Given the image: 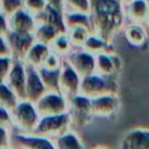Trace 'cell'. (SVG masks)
<instances>
[{"mask_svg": "<svg viewBox=\"0 0 149 149\" xmlns=\"http://www.w3.org/2000/svg\"><path fill=\"white\" fill-rule=\"evenodd\" d=\"M93 33L112 42L114 35L126 26L123 3L120 0H91Z\"/></svg>", "mask_w": 149, "mask_h": 149, "instance_id": "cell-1", "label": "cell"}, {"mask_svg": "<svg viewBox=\"0 0 149 149\" xmlns=\"http://www.w3.org/2000/svg\"><path fill=\"white\" fill-rule=\"evenodd\" d=\"M10 113L13 130L22 134H33L41 120L35 104L26 99L19 100Z\"/></svg>", "mask_w": 149, "mask_h": 149, "instance_id": "cell-2", "label": "cell"}, {"mask_svg": "<svg viewBox=\"0 0 149 149\" xmlns=\"http://www.w3.org/2000/svg\"><path fill=\"white\" fill-rule=\"evenodd\" d=\"M79 93L93 99L104 94H118V83L113 76H102L97 72L81 78Z\"/></svg>", "mask_w": 149, "mask_h": 149, "instance_id": "cell-3", "label": "cell"}, {"mask_svg": "<svg viewBox=\"0 0 149 149\" xmlns=\"http://www.w3.org/2000/svg\"><path fill=\"white\" fill-rule=\"evenodd\" d=\"M71 126H72V122L69 113L44 116V118H41L36 127V130L33 134L55 140L58 136L66 133L68 130H70Z\"/></svg>", "mask_w": 149, "mask_h": 149, "instance_id": "cell-4", "label": "cell"}, {"mask_svg": "<svg viewBox=\"0 0 149 149\" xmlns=\"http://www.w3.org/2000/svg\"><path fill=\"white\" fill-rule=\"evenodd\" d=\"M35 106L41 118L69 113V99L61 92H47Z\"/></svg>", "mask_w": 149, "mask_h": 149, "instance_id": "cell-5", "label": "cell"}, {"mask_svg": "<svg viewBox=\"0 0 149 149\" xmlns=\"http://www.w3.org/2000/svg\"><path fill=\"white\" fill-rule=\"evenodd\" d=\"M69 114L71 118L72 126L84 127L86 126L92 116L91 99L78 93L77 95L69 99Z\"/></svg>", "mask_w": 149, "mask_h": 149, "instance_id": "cell-6", "label": "cell"}, {"mask_svg": "<svg viewBox=\"0 0 149 149\" xmlns=\"http://www.w3.org/2000/svg\"><path fill=\"white\" fill-rule=\"evenodd\" d=\"M65 61L81 78L95 72V55L84 49H73L65 57Z\"/></svg>", "mask_w": 149, "mask_h": 149, "instance_id": "cell-7", "label": "cell"}, {"mask_svg": "<svg viewBox=\"0 0 149 149\" xmlns=\"http://www.w3.org/2000/svg\"><path fill=\"white\" fill-rule=\"evenodd\" d=\"M12 147L14 149H56L51 139L17 132H13L12 134Z\"/></svg>", "mask_w": 149, "mask_h": 149, "instance_id": "cell-8", "label": "cell"}, {"mask_svg": "<svg viewBox=\"0 0 149 149\" xmlns=\"http://www.w3.org/2000/svg\"><path fill=\"white\" fill-rule=\"evenodd\" d=\"M6 40L10 50V56L15 61L24 59L27 52L35 43V38L33 34H24V33H16L9 31L6 35Z\"/></svg>", "mask_w": 149, "mask_h": 149, "instance_id": "cell-9", "label": "cell"}, {"mask_svg": "<svg viewBox=\"0 0 149 149\" xmlns=\"http://www.w3.org/2000/svg\"><path fill=\"white\" fill-rule=\"evenodd\" d=\"M80 81L81 77L72 69V66L64 58L59 76V92L68 99H71L72 97L79 93Z\"/></svg>", "mask_w": 149, "mask_h": 149, "instance_id": "cell-10", "label": "cell"}, {"mask_svg": "<svg viewBox=\"0 0 149 149\" xmlns=\"http://www.w3.org/2000/svg\"><path fill=\"white\" fill-rule=\"evenodd\" d=\"M92 116L111 118L120 108V99L118 94L109 93L91 99Z\"/></svg>", "mask_w": 149, "mask_h": 149, "instance_id": "cell-11", "label": "cell"}, {"mask_svg": "<svg viewBox=\"0 0 149 149\" xmlns=\"http://www.w3.org/2000/svg\"><path fill=\"white\" fill-rule=\"evenodd\" d=\"M26 81H27V69L24 62L14 59L6 84L12 88V91L16 94V97L20 100L26 99Z\"/></svg>", "mask_w": 149, "mask_h": 149, "instance_id": "cell-12", "label": "cell"}, {"mask_svg": "<svg viewBox=\"0 0 149 149\" xmlns=\"http://www.w3.org/2000/svg\"><path fill=\"white\" fill-rule=\"evenodd\" d=\"M26 69H27L26 100H29L35 104L47 93V88L41 79L38 69L33 68L30 65H26Z\"/></svg>", "mask_w": 149, "mask_h": 149, "instance_id": "cell-13", "label": "cell"}, {"mask_svg": "<svg viewBox=\"0 0 149 149\" xmlns=\"http://www.w3.org/2000/svg\"><path fill=\"white\" fill-rule=\"evenodd\" d=\"M7 19H8L9 31L33 34L37 24L36 17L31 15L29 12H27L24 8L17 10L16 13L8 16Z\"/></svg>", "mask_w": 149, "mask_h": 149, "instance_id": "cell-14", "label": "cell"}, {"mask_svg": "<svg viewBox=\"0 0 149 149\" xmlns=\"http://www.w3.org/2000/svg\"><path fill=\"white\" fill-rule=\"evenodd\" d=\"M126 20L128 22L144 23L149 16V1L148 0H132L123 5Z\"/></svg>", "mask_w": 149, "mask_h": 149, "instance_id": "cell-15", "label": "cell"}, {"mask_svg": "<svg viewBox=\"0 0 149 149\" xmlns=\"http://www.w3.org/2000/svg\"><path fill=\"white\" fill-rule=\"evenodd\" d=\"M121 146L126 149H149V129L144 127L130 129L125 135Z\"/></svg>", "mask_w": 149, "mask_h": 149, "instance_id": "cell-16", "label": "cell"}, {"mask_svg": "<svg viewBox=\"0 0 149 149\" xmlns=\"http://www.w3.org/2000/svg\"><path fill=\"white\" fill-rule=\"evenodd\" d=\"M120 69V58L114 52L95 55V72L102 76H113Z\"/></svg>", "mask_w": 149, "mask_h": 149, "instance_id": "cell-17", "label": "cell"}, {"mask_svg": "<svg viewBox=\"0 0 149 149\" xmlns=\"http://www.w3.org/2000/svg\"><path fill=\"white\" fill-rule=\"evenodd\" d=\"M50 45L44 44V43H40L36 42L31 45V48L29 49V51L27 52L23 62L26 65H30L33 68L40 69L43 66L48 55L50 54Z\"/></svg>", "mask_w": 149, "mask_h": 149, "instance_id": "cell-18", "label": "cell"}, {"mask_svg": "<svg viewBox=\"0 0 149 149\" xmlns=\"http://www.w3.org/2000/svg\"><path fill=\"white\" fill-rule=\"evenodd\" d=\"M125 37L129 42V44L134 47H141L147 41L148 30L144 23L128 22L125 26Z\"/></svg>", "mask_w": 149, "mask_h": 149, "instance_id": "cell-19", "label": "cell"}, {"mask_svg": "<svg viewBox=\"0 0 149 149\" xmlns=\"http://www.w3.org/2000/svg\"><path fill=\"white\" fill-rule=\"evenodd\" d=\"M83 49L93 55H98L101 52H114V50L112 48V43L109 41L105 40L99 34L93 33V31L86 38Z\"/></svg>", "mask_w": 149, "mask_h": 149, "instance_id": "cell-20", "label": "cell"}, {"mask_svg": "<svg viewBox=\"0 0 149 149\" xmlns=\"http://www.w3.org/2000/svg\"><path fill=\"white\" fill-rule=\"evenodd\" d=\"M63 17H64V24L66 27V30L71 28L83 27L93 31V24H92V19L90 14H83L77 12H63Z\"/></svg>", "mask_w": 149, "mask_h": 149, "instance_id": "cell-21", "label": "cell"}, {"mask_svg": "<svg viewBox=\"0 0 149 149\" xmlns=\"http://www.w3.org/2000/svg\"><path fill=\"white\" fill-rule=\"evenodd\" d=\"M37 23H49L54 26L61 34L66 33V27L64 24V17H63V12L56 10L51 7H47L45 10L36 17Z\"/></svg>", "mask_w": 149, "mask_h": 149, "instance_id": "cell-22", "label": "cell"}, {"mask_svg": "<svg viewBox=\"0 0 149 149\" xmlns=\"http://www.w3.org/2000/svg\"><path fill=\"white\" fill-rule=\"evenodd\" d=\"M56 149H85L81 139L72 129L68 130L63 135L54 140Z\"/></svg>", "mask_w": 149, "mask_h": 149, "instance_id": "cell-23", "label": "cell"}, {"mask_svg": "<svg viewBox=\"0 0 149 149\" xmlns=\"http://www.w3.org/2000/svg\"><path fill=\"white\" fill-rule=\"evenodd\" d=\"M58 34H61V33L54 26H51L49 23H41L40 22L36 24V28L33 33V36H34L36 42L50 45V43L55 40V37Z\"/></svg>", "mask_w": 149, "mask_h": 149, "instance_id": "cell-24", "label": "cell"}, {"mask_svg": "<svg viewBox=\"0 0 149 149\" xmlns=\"http://www.w3.org/2000/svg\"><path fill=\"white\" fill-rule=\"evenodd\" d=\"M38 73L47 88V92H59L61 70H49L45 68H40Z\"/></svg>", "mask_w": 149, "mask_h": 149, "instance_id": "cell-25", "label": "cell"}, {"mask_svg": "<svg viewBox=\"0 0 149 149\" xmlns=\"http://www.w3.org/2000/svg\"><path fill=\"white\" fill-rule=\"evenodd\" d=\"M50 50L63 58H65L68 55H70V52L73 50V47L69 40L68 34L66 33L58 34L55 37V40L50 43Z\"/></svg>", "mask_w": 149, "mask_h": 149, "instance_id": "cell-26", "label": "cell"}, {"mask_svg": "<svg viewBox=\"0 0 149 149\" xmlns=\"http://www.w3.org/2000/svg\"><path fill=\"white\" fill-rule=\"evenodd\" d=\"M92 31L83 28V27H78V28H71L66 30V34L69 36V40L73 47V49H83L86 38L88 37V35Z\"/></svg>", "mask_w": 149, "mask_h": 149, "instance_id": "cell-27", "label": "cell"}, {"mask_svg": "<svg viewBox=\"0 0 149 149\" xmlns=\"http://www.w3.org/2000/svg\"><path fill=\"white\" fill-rule=\"evenodd\" d=\"M19 100L20 99L6 83H0V106L12 111Z\"/></svg>", "mask_w": 149, "mask_h": 149, "instance_id": "cell-28", "label": "cell"}, {"mask_svg": "<svg viewBox=\"0 0 149 149\" xmlns=\"http://www.w3.org/2000/svg\"><path fill=\"white\" fill-rule=\"evenodd\" d=\"M64 12H77L83 14H90L91 0H65Z\"/></svg>", "mask_w": 149, "mask_h": 149, "instance_id": "cell-29", "label": "cell"}, {"mask_svg": "<svg viewBox=\"0 0 149 149\" xmlns=\"http://www.w3.org/2000/svg\"><path fill=\"white\" fill-rule=\"evenodd\" d=\"M48 7L45 0H23V8L31 15L37 17Z\"/></svg>", "mask_w": 149, "mask_h": 149, "instance_id": "cell-30", "label": "cell"}, {"mask_svg": "<svg viewBox=\"0 0 149 149\" xmlns=\"http://www.w3.org/2000/svg\"><path fill=\"white\" fill-rule=\"evenodd\" d=\"M1 13L7 17L23 8V0H0Z\"/></svg>", "mask_w": 149, "mask_h": 149, "instance_id": "cell-31", "label": "cell"}, {"mask_svg": "<svg viewBox=\"0 0 149 149\" xmlns=\"http://www.w3.org/2000/svg\"><path fill=\"white\" fill-rule=\"evenodd\" d=\"M14 59L12 56L0 57V83H6L9 72L12 70Z\"/></svg>", "mask_w": 149, "mask_h": 149, "instance_id": "cell-32", "label": "cell"}, {"mask_svg": "<svg viewBox=\"0 0 149 149\" xmlns=\"http://www.w3.org/2000/svg\"><path fill=\"white\" fill-rule=\"evenodd\" d=\"M63 63H64L63 57H61L57 54L50 51V54L48 55V57H47L42 68H45V69H49V70H61Z\"/></svg>", "mask_w": 149, "mask_h": 149, "instance_id": "cell-33", "label": "cell"}, {"mask_svg": "<svg viewBox=\"0 0 149 149\" xmlns=\"http://www.w3.org/2000/svg\"><path fill=\"white\" fill-rule=\"evenodd\" d=\"M0 126L13 130V121H12L10 109H7L2 106H0Z\"/></svg>", "mask_w": 149, "mask_h": 149, "instance_id": "cell-34", "label": "cell"}, {"mask_svg": "<svg viewBox=\"0 0 149 149\" xmlns=\"http://www.w3.org/2000/svg\"><path fill=\"white\" fill-rule=\"evenodd\" d=\"M12 129L0 126V148L12 146Z\"/></svg>", "mask_w": 149, "mask_h": 149, "instance_id": "cell-35", "label": "cell"}, {"mask_svg": "<svg viewBox=\"0 0 149 149\" xmlns=\"http://www.w3.org/2000/svg\"><path fill=\"white\" fill-rule=\"evenodd\" d=\"M8 33H9L8 19L6 15L0 13V36H6Z\"/></svg>", "mask_w": 149, "mask_h": 149, "instance_id": "cell-36", "label": "cell"}, {"mask_svg": "<svg viewBox=\"0 0 149 149\" xmlns=\"http://www.w3.org/2000/svg\"><path fill=\"white\" fill-rule=\"evenodd\" d=\"M10 56V50L6 40V36H0V57Z\"/></svg>", "mask_w": 149, "mask_h": 149, "instance_id": "cell-37", "label": "cell"}, {"mask_svg": "<svg viewBox=\"0 0 149 149\" xmlns=\"http://www.w3.org/2000/svg\"><path fill=\"white\" fill-rule=\"evenodd\" d=\"M48 7H51L56 10L64 12V1L65 0H45Z\"/></svg>", "mask_w": 149, "mask_h": 149, "instance_id": "cell-38", "label": "cell"}, {"mask_svg": "<svg viewBox=\"0 0 149 149\" xmlns=\"http://www.w3.org/2000/svg\"><path fill=\"white\" fill-rule=\"evenodd\" d=\"M93 149H109V148L106 147V146H95Z\"/></svg>", "mask_w": 149, "mask_h": 149, "instance_id": "cell-39", "label": "cell"}, {"mask_svg": "<svg viewBox=\"0 0 149 149\" xmlns=\"http://www.w3.org/2000/svg\"><path fill=\"white\" fill-rule=\"evenodd\" d=\"M144 26H146L147 30H149V16H148V17H147V20H146V22H144Z\"/></svg>", "mask_w": 149, "mask_h": 149, "instance_id": "cell-40", "label": "cell"}, {"mask_svg": "<svg viewBox=\"0 0 149 149\" xmlns=\"http://www.w3.org/2000/svg\"><path fill=\"white\" fill-rule=\"evenodd\" d=\"M0 149H14L12 146H9V147H3V148H0Z\"/></svg>", "mask_w": 149, "mask_h": 149, "instance_id": "cell-41", "label": "cell"}, {"mask_svg": "<svg viewBox=\"0 0 149 149\" xmlns=\"http://www.w3.org/2000/svg\"><path fill=\"white\" fill-rule=\"evenodd\" d=\"M120 1H121V2L125 5V3H127V2H129V1H132V0H120Z\"/></svg>", "mask_w": 149, "mask_h": 149, "instance_id": "cell-42", "label": "cell"}, {"mask_svg": "<svg viewBox=\"0 0 149 149\" xmlns=\"http://www.w3.org/2000/svg\"><path fill=\"white\" fill-rule=\"evenodd\" d=\"M121 149H126V148H125V147H123V146H121Z\"/></svg>", "mask_w": 149, "mask_h": 149, "instance_id": "cell-43", "label": "cell"}, {"mask_svg": "<svg viewBox=\"0 0 149 149\" xmlns=\"http://www.w3.org/2000/svg\"><path fill=\"white\" fill-rule=\"evenodd\" d=\"M0 13H1V8H0Z\"/></svg>", "mask_w": 149, "mask_h": 149, "instance_id": "cell-44", "label": "cell"}, {"mask_svg": "<svg viewBox=\"0 0 149 149\" xmlns=\"http://www.w3.org/2000/svg\"><path fill=\"white\" fill-rule=\"evenodd\" d=\"M148 1H149V0H148Z\"/></svg>", "mask_w": 149, "mask_h": 149, "instance_id": "cell-45", "label": "cell"}]
</instances>
